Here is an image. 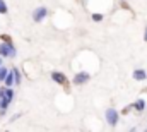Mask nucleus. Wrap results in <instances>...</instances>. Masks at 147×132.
<instances>
[{
	"label": "nucleus",
	"instance_id": "nucleus-3",
	"mask_svg": "<svg viewBox=\"0 0 147 132\" xmlns=\"http://www.w3.org/2000/svg\"><path fill=\"white\" fill-rule=\"evenodd\" d=\"M89 81H91V74L86 72V70H80V72H77V74L74 76L72 84L74 86H84V84H87Z\"/></svg>",
	"mask_w": 147,
	"mask_h": 132
},
{
	"label": "nucleus",
	"instance_id": "nucleus-6",
	"mask_svg": "<svg viewBox=\"0 0 147 132\" xmlns=\"http://www.w3.org/2000/svg\"><path fill=\"white\" fill-rule=\"evenodd\" d=\"M132 77H134L137 82H142V81H146V79H147V72L144 70V69H140V67H139V69H135V70L132 72Z\"/></svg>",
	"mask_w": 147,
	"mask_h": 132
},
{
	"label": "nucleus",
	"instance_id": "nucleus-7",
	"mask_svg": "<svg viewBox=\"0 0 147 132\" xmlns=\"http://www.w3.org/2000/svg\"><path fill=\"white\" fill-rule=\"evenodd\" d=\"M3 86H5V88H12V86H16V79H14V72H12V69H9V72H7V76H5V79H3Z\"/></svg>",
	"mask_w": 147,
	"mask_h": 132
},
{
	"label": "nucleus",
	"instance_id": "nucleus-8",
	"mask_svg": "<svg viewBox=\"0 0 147 132\" xmlns=\"http://www.w3.org/2000/svg\"><path fill=\"white\" fill-rule=\"evenodd\" d=\"M134 110L137 112V113H142L144 110H146V99H137L135 103H134Z\"/></svg>",
	"mask_w": 147,
	"mask_h": 132
},
{
	"label": "nucleus",
	"instance_id": "nucleus-5",
	"mask_svg": "<svg viewBox=\"0 0 147 132\" xmlns=\"http://www.w3.org/2000/svg\"><path fill=\"white\" fill-rule=\"evenodd\" d=\"M51 81L57 82V84H60V86H67V82H69L67 76L63 72H60V70H53L51 72Z\"/></svg>",
	"mask_w": 147,
	"mask_h": 132
},
{
	"label": "nucleus",
	"instance_id": "nucleus-2",
	"mask_svg": "<svg viewBox=\"0 0 147 132\" xmlns=\"http://www.w3.org/2000/svg\"><path fill=\"white\" fill-rule=\"evenodd\" d=\"M105 118H106V122H108V125L111 127H116L118 125V122H120V112L116 110V108H106V112H105Z\"/></svg>",
	"mask_w": 147,
	"mask_h": 132
},
{
	"label": "nucleus",
	"instance_id": "nucleus-1",
	"mask_svg": "<svg viewBox=\"0 0 147 132\" xmlns=\"http://www.w3.org/2000/svg\"><path fill=\"white\" fill-rule=\"evenodd\" d=\"M2 43H0V57H3V59H16V55H17V50H16V46H14V43L10 41V38L9 36H2Z\"/></svg>",
	"mask_w": 147,
	"mask_h": 132
},
{
	"label": "nucleus",
	"instance_id": "nucleus-17",
	"mask_svg": "<svg viewBox=\"0 0 147 132\" xmlns=\"http://www.w3.org/2000/svg\"><path fill=\"white\" fill-rule=\"evenodd\" d=\"M121 2H127V0H121Z\"/></svg>",
	"mask_w": 147,
	"mask_h": 132
},
{
	"label": "nucleus",
	"instance_id": "nucleus-15",
	"mask_svg": "<svg viewBox=\"0 0 147 132\" xmlns=\"http://www.w3.org/2000/svg\"><path fill=\"white\" fill-rule=\"evenodd\" d=\"M144 41L147 43V26H146V29H144Z\"/></svg>",
	"mask_w": 147,
	"mask_h": 132
},
{
	"label": "nucleus",
	"instance_id": "nucleus-16",
	"mask_svg": "<svg viewBox=\"0 0 147 132\" xmlns=\"http://www.w3.org/2000/svg\"><path fill=\"white\" fill-rule=\"evenodd\" d=\"M0 65H3V57H0Z\"/></svg>",
	"mask_w": 147,
	"mask_h": 132
},
{
	"label": "nucleus",
	"instance_id": "nucleus-18",
	"mask_svg": "<svg viewBox=\"0 0 147 132\" xmlns=\"http://www.w3.org/2000/svg\"><path fill=\"white\" fill-rule=\"evenodd\" d=\"M146 132H147V127H146Z\"/></svg>",
	"mask_w": 147,
	"mask_h": 132
},
{
	"label": "nucleus",
	"instance_id": "nucleus-13",
	"mask_svg": "<svg viewBox=\"0 0 147 132\" xmlns=\"http://www.w3.org/2000/svg\"><path fill=\"white\" fill-rule=\"evenodd\" d=\"M7 12H9V7H7L5 0H0V14L3 16V14H7Z\"/></svg>",
	"mask_w": 147,
	"mask_h": 132
},
{
	"label": "nucleus",
	"instance_id": "nucleus-11",
	"mask_svg": "<svg viewBox=\"0 0 147 132\" xmlns=\"http://www.w3.org/2000/svg\"><path fill=\"white\" fill-rule=\"evenodd\" d=\"M91 19H92L94 22H101V21L105 19V16L99 14V12H92V14H91Z\"/></svg>",
	"mask_w": 147,
	"mask_h": 132
},
{
	"label": "nucleus",
	"instance_id": "nucleus-12",
	"mask_svg": "<svg viewBox=\"0 0 147 132\" xmlns=\"http://www.w3.org/2000/svg\"><path fill=\"white\" fill-rule=\"evenodd\" d=\"M7 72H9V69L5 65H0V82H3V79H5V76H7Z\"/></svg>",
	"mask_w": 147,
	"mask_h": 132
},
{
	"label": "nucleus",
	"instance_id": "nucleus-14",
	"mask_svg": "<svg viewBox=\"0 0 147 132\" xmlns=\"http://www.w3.org/2000/svg\"><path fill=\"white\" fill-rule=\"evenodd\" d=\"M3 89H5V86H2V88H0V99L3 98Z\"/></svg>",
	"mask_w": 147,
	"mask_h": 132
},
{
	"label": "nucleus",
	"instance_id": "nucleus-10",
	"mask_svg": "<svg viewBox=\"0 0 147 132\" xmlns=\"http://www.w3.org/2000/svg\"><path fill=\"white\" fill-rule=\"evenodd\" d=\"M12 72H14V79H16V86H19V84L22 82V74H21L19 69H16V67H12Z\"/></svg>",
	"mask_w": 147,
	"mask_h": 132
},
{
	"label": "nucleus",
	"instance_id": "nucleus-9",
	"mask_svg": "<svg viewBox=\"0 0 147 132\" xmlns=\"http://www.w3.org/2000/svg\"><path fill=\"white\" fill-rule=\"evenodd\" d=\"M14 96H16V93H14L12 88H5V89H3V98H7L10 103L14 101Z\"/></svg>",
	"mask_w": 147,
	"mask_h": 132
},
{
	"label": "nucleus",
	"instance_id": "nucleus-4",
	"mask_svg": "<svg viewBox=\"0 0 147 132\" xmlns=\"http://www.w3.org/2000/svg\"><path fill=\"white\" fill-rule=\"evenodd\" d=\"M48 9L45 7V5H39V7H36L34 10H33V14H31V17H33V21L34 22H43L46 17H48Z\"/></svg>",
	"mask_w": 147,
	"mask_h": 132
}]
</instances>
